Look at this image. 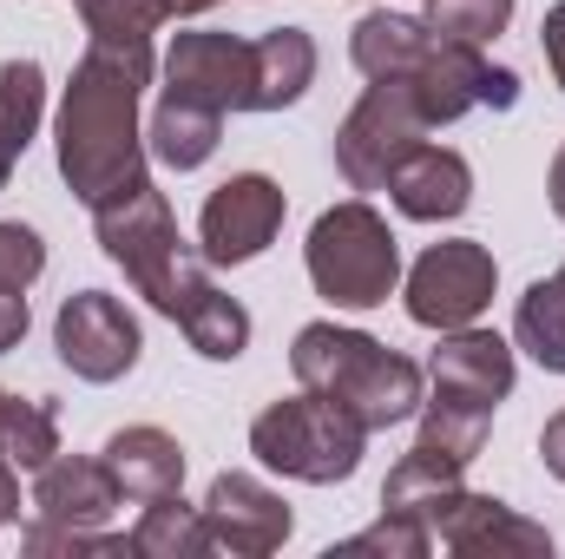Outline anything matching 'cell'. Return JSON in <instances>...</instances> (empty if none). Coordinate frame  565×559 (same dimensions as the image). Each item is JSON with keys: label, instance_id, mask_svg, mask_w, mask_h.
<instances>
[{"label": "cell", "instance_id": "obj_1", "mask_svg": "<svg viewBox=\"0 0 565 559\" xmlns=\"http://www.w3.org/2000/svg\"><path fill=\"white\" fill-rule=\"evenodd\" d=\"M151 86V73H139L126 53L113 46H86L66 99H60V126H53V151H60V178L66 191L99 211L126 191H139L145 178V133H139V93Z\"/></svg>", "mask_w": 565, "mask_h": 559}, {"label": "cell", "instance_id": "obj_2", "mask_svg": "<svg viewBox=\"0 0 565 559\" xmlns=\"http://www.w3.org/2000/svg\"><path fill=\"white\" fill-rule=\"evenodd\" d=\"M289 369L302 389L342 402L369 434L395 428V421L422 415V369L408 356H395L388 342L342 329V323H302L289 342Z\"/></svg>", "mask_w": 565, "mask_h": 559}, {"label": "cell", "instance_id": "obj_3", "mask_svg": "<svg viewBox=\"0 0 565 559\" xmlns=\"http://www.w3.org/2000/svg\"><path fill=\"white\" fill-rule=\"evenodd\" d=\"M93 231H99L106 257L132 277V289H139L158 316H171V323H184L217 289L211 271H204V251H191L178 238V218H171V204H164V191L151 178H145L139 191L99 204L93 211Z\"/></svg>", "mask_w": 565, "mask_h": 559}, {"label": "cell", "instance_id": "obj_4", "mask_svg": "<svg viewBox=\"0 0 565 559\" xmlns=\"http://www.w3.org/2000/svg\"><path fill=\"white\" fill-rule=\"evenodd\" d=\"M302 264H309L316 296H329L335 309H375L402 283V244H395L388 218L369 198H349V204H329L309 224Z\"/></svg>", "mask_w": 565, "mask_h": 559}, {"label": "cell", "instance_id": "obj_5", "mask_svg": "<svg viewBox=\"0 0 565 559\" xmlns=\"http://www.w3.org/2000/svg\"><path fill=\"white\" fill-rule=\"evenodd\" d=\"M362 447H369V428L349 415L342 402L302 389L289 402H270L264 415L250 421V454L289 474V481H309V487H335L362 467Z\"/></svg>", "mask_w": 565, "mask_h": 559}, {"label": "cell", "instance_id": "obj_6", "mask_svg": "<svg viewBox=\"0 0 565 559\" xmlns=\"http://www.w3.org/2000/svg\"><path fill=\"white\" fill-rule=\"evenodd\" d=\"M422 99L408 80H369V93L349 106V119L335 126V171L349 178V191H388L395 165L427 139Z\"/></svg>", "mask_w": 565, "mask_h": 559}, {"label": "cell", "instance_id": "obj_7", "mask_svg": "<svg viewBox=\"0 0 565 559\" xmlns=\"http://www.w3.org/2000/svg\"><path fill=\"white\" fill-rule=\"evenodd\" d=\"M493 283H500V264L487 244L473 238H447V244H427L408 271V316L422 329H467L487 316L493 303Z\"/></svg>", "mask_w": 565, "mask_h": 559}, {"label": "cell", "instance_id": "obj_8", "mask_svg": "<svg viewBox=\"0 0 565 559\" xmlns=\"http://www.w3.org/2000/svg\"><path fill=\"white\" fill-rule=\"evenodd\" d=\"M282 211H289V198H282L277 178H264V171L224 178L204 198V211H198V251H204V264H250V257H264L282 231Z\"/></svg>", "mask_w": 565, "mask_h": 559}, {"label": "cell", "instance_id": "obj_9", "mask_svg": "<svg viewBox=\"0 0 565 559\" xmlns=\"http://www.w3.org/2000/svg\"><path fill=\"white\" fill-rule=\"evenodd\" d=\"M53 349H60V362H66L79 382H119V376L139 362L145 336H139V316H132L119 296L79 289V296H66L60 316H53Z\"/></svg>", "mask_w": 565, "mask_h": 559}, {"label": "cell", "instance_id": "obj_10", "mask_svg": "<svg viewBox=\"0 0 565 559\" xmlns=\"http://www.w3.org/2000/svg\"><path fill=\"white\" fill-rule=\"evenodd\" d=\"M427 534L460 559H487V553L493 559H546L553 553V534H546L540 520L513 514V507L493 500V494H467V487H454V494L427 514Z\"/></svg>", "mask_w": 565, "mask_h": 559}, {"label": "cell", "instance_id": "obj_11", "mask_svg": "<svg viewBox=\"0 0 565 559\" xmlns=\"http://www.w3.org/2000/svg\"><path fill=\"white\" fill-rule=\"evenodd\" d=\"M158 73L171 99L211 113H250V40L237 33H178Z\"/></svg>", "mask_w": 565, "mask_h": 559}, {"label": "cell", "instance_id": "obj_12", "mask_svg": "<svg viewBox=\"0 0 565 559\" xmlns=\"http://www.w3.org/2000/svg\"><path fill=\"white\" fill-rule=\"evenodd\" d=\"M204 527H211V553L231 559H264L289 540V507L277 487H264L257 474H217L204 494Z\"/></svg>", "mask_w": 565, "mask_h": 559}, {"label": "cell", "instance_id": "obj_13", "mask_svg": "<svg viewBox=\"0 0 565 559\" xmlns=\"http://www.w3.org/2000/svg\"><path fill=\"white\" fill-rule=\"evenodd\" d=\"M427 376H434V395L447 402H473V409H500L513 395V342H500L493 329H440L434 356H427Z\"/></svg>", "mask_w": 565, "mask_h": 559}, {"label": "cell", "instance_id": "obj_14", "mask_svg": "<svg viewBox=\"0 0 565 559\" xmlns=\"http://www.w3.org/2000/svg\"><path fill=\"white\" fill-rule=\"evenodd\" d=\"M119 507H126V487L106 467V454H53L33 474V514L53 527H106Z\"/></svg>", "mask_w": 565, "mask_h": 559}, {"label": "cell", "instance_id": "obj_15", "mask_svg": "<svg viewBox=\"0 0 565 559\" xmlns=\"http://www.w3.org/2000/svg\"><path fill=\"white\" fill-rule=\"evenodd\" d=\"M388 198H395V211L415 218V224H447V218H460V211L473 204V171H467L460 151L422 139L402 165H395Z\"/></svg>", "mask_w": 565, "mask_h": 559}, {"label": "cell", "instance_id": "obj_16", "mask_svg": "<svg viewBox=\"0 0 565 559\" xmlns=\"http://www.w3.org/2000/svg\"><path fill=\"white\" fill-rule=\"evenodd\" d=\"M316 80V40L302 27H270L250 40V113H282Z\"/></svg>", "mask_w": 565, "mask_h": 559}, {"label": "cell", "instance_id": "obj_17", "mask_svg": "<svg viewBox=\"0 0 565 559\" xmlns=\"http://www.w3.org/2000/svg\"><path fill=\"white\" fill-rule=\"evenodd\" d=\"M106 467L119 474V487H126V500H158V494H178L184 487V447H178V434H164V428H119L113 441H106Z\"/></svg>", "mask_w": 565, "mask_h": 559}, {"label": "cell", "instance_id": "obj_18", "mask_svg": "<svg viewBox=\"0 0 565 559\" xmlns=\"http://www.w3.org/2000/svg\"><path fill=\"white\" fill-rule=\"evenodd\" d=\"M434 46V27L415 13H362L349 33V60L362 80H408Z\"/></svg>", "mask_w": 565, "mask_h": 559}, {"label": "cell", "instance_id": "obj_19", "mask_svg": "<svg viewBox=\"0 0 565 559\" xmlns=\"http://www.w3.org/2000/svg\"><path fill=\"white\" fill-rule=\"evenodd\" d=\"M217 139H224V113L158 93V106H151V119H145V151H151L158 165H171V171H198V165L217 151Z\"/></svg>", "mask_w": 565, "mask_h": 559}, {"label": "cell", "instance_id": "obj_20", "mask_svg": "<svg viewBox=\"0 0 565 559\" xmlns=\"http://www.w3.org/2000/svg\"><path fill=\"white\" fill-rule=\"evenodd\" d=\"M79 20H86V46H113V53H126L139 73H158L151 33L171 20L164 0H79Z\"/></svg>", "mask_w": 565, "mask_h": 559}, {"label": "cell", "instance_id": "obj_21", "mask_svg": "<svg viewBox=\"0 0 565 559\" xmlns=\"http://www.w3.org/2000/svg\"><path fill=\"white\" fill-rule=\"evenodd\" d=\"M132 553L139 559H204L211 553L204 507H191L184 494H158V500H145L139 527H132Z\"/></svg>", "mask_w": 565, "mask_h": 559}, {"label": "cell", "instance_id": "obj_22", "mask_svg": "<svg viewBox=\"0 0 565 559\" xmlns=\"http://www.w3.org/2000/svg\"><path fill=\"white\" fill-rule=\"evenodd\" d=\"M460 474H467V461H454V454H440V447H427L415 441L395 467H388V487H382V507H395V514H434L454 487H460Z\"/></svg>", "mask_w": 565, "mask_h": 559}, {"label": "cell", "instance_id": "obj_23", "mask_svg": "<svg viewBox=\"0 0 565 559\" xmlns=\"http://www.w3.org/2000/svg\"><path fill=\"white\" fill-rule=\"evenodd\" d=\"M0 454L20 474H40L60 454V421H53V409L33 402V395H20V389H0Z\"/></svg>", "mask_w": 565, "mask_h": 559}, {"label": "cell", "instance_id": "obj_24", "mask_svg": "<svg viewBox=\"0 0 565 559\" xmlns=\"http://www.w3.org/2000/svg\"><path fill=\"white\" fill-rule=\"evenodd\" d=\"M513 342L546 369V376H565V289L559 277H540L520 309H513Z\"/></svg>", "mask_w": 565, "mask_h": 559}, {"label": "cell", "instance_id": "obj_25", "mask_svg": "<svg viewBox=\"0 0 565 559\" xmlns=\"http://www.w3.org/2000/svg\"><path fill=\"white\" fill-rule=\"evenodd\" d=\"M178 329H184V342H191L204 362H237V356L250 349V309H244L237 296H224V289H211Z\"/></svg>", "mask_w": 565, "mask_h": 559}, {"label": "cell", "instance_id": "obj_26", "mask_svg": "<svg viewBox=\"0 0 565 559\" xmlns=\"http://www.w3.org/2000/svg\"><path fill=\"white\" fill-rule=\"evenodd\" d=\"M487 428L493 409H473V402H447V395H422V441L454 454V461H473L487 447Z\"/></svg>", "mask_w": 565, "mask_h": 559}, {"label": "cell", "instance_id": "obj_27", "mask_svg": "<svg viewBox=\"0 0 565 559\" xmlns=\"http://www.w3.org/2000/svg\"><path fill=\"white\" fill-rule=\"evenodd\" d=\"M427 547H434V534H427L422 514H395V507H382L375 527L335 540L329 559H362V553H375V559H427Z\"/></svg>", "mask_w": 565, "mask_h": 559}, {"label": "cell", "instance_id": "obj_28", "mask_svg": "<svg viewBox=\"0 0 565 559\" xmlns=\"http://www.w3.org/2000/svg\"><path fill=\"white\" fill-rule=\"evenodd\" d=\"M40 113H46V73H40V60H7L0 66V126L13 133L20 151L40 133Z\"/></svg>", "mask_w": 565, "mask_h": 559}, {"label": "cell", "instance_id": "obj_29", "mask_svg": "<svg viewBox=\"0 0 565 559\" xmlns=\"http://www.w3.org/2000/svg\"><path fill=\"white\" fill-rule=\"evenodd\" d=\"M422 20L434 27V33H447V40L487 46L493 33H507V20H513V0H427Z\"/></svg>", "mask_w": 565, "mask_h": 559}, {"label": "cell", "instance_id": "obj_30", "mask_svg": "<svg viewBox=\"0 0 565 559\" xmlns=\"http://www.w3.org/2000/svg\"><path fill=\"white\" fill-rule=\"evenodd\" d=\"M40 271H46L40 231H33V224H0V283L26 289V283H40Z\"/></svg>", "mask_w": 565, "mask_h": 559}, {"label": "cell", "instance_id": "obj_31", "mask_svg": "<svg viewBox=\"0 0 565 559\" xmlns=\"http://www.w3.org/2000/svg\"><path fill=\"white\" fill-rule=\"evenodd\" d=\"M20 336H26V289L0 283V356H7Z\"/></svg>", "mask_w": 565, "mask_h": 559}, {"label": "cell", "instance_id": "obj_32", "mask_svg": "<svg viewBox=\"0 0 565 559\" xmlns=\"http://www.w3.org/2000/svg\"><path fill=\"white\" fill-rule=\"evenodd\" d=\"M540 46H546L553 80L565 86V0H559V7H546V20H540Z\"/></svg>", "mask_w": 565, "mask_h": 559}, {"label": "cell", "instance_id": "obj_33", "mask_svg": "<svg viewBox=\"0 0 565 559\" xmlns=\"http://www.w3.org/2000/svg\"><path fill=\"white\" fill-rule=\"evenodd\" d=\"M540 461H546L553 481H565V409L546 421V434H540Z\"/></svg>", "mask_w": 565, "mask_h": 559}, {"label": "cell", "instance_id": "obj_34", "mask_svg": "<svg viewBox=\"0 0 565 559\" xmlns=\"http://www.w3.org/2000/svg\"><path fill=\"white\" fill-rule=\"evenodd\" d=\"M546 198H553V211H559V224H565V145L553 151V171H546Z\"/></svg>", "mask_w": 565, "mask_h": 559}, {"label": "cell", "instance_id": "obj_35", "mask_svg": "<svg viewBox=\"0 0 565 559\" xmlns=\"http://www.w3.org/2000/svg\"><path fill=\"white\" fill-rule=\"evenodd\" d=\"M7 520H20V481L13 474H0V527Z\"/></svg>", "mask_w": 565, "mask_h": 559}, {"label": "cell", "instance_id": "obj_36", "mask_svg": "<svg viewBox=\"0 0 565 559\" xmlns=\"http://www.w3.org/2000/svg\"><path fill=\"white\" fill-rule=\"evenodd\" d=\"M13 158H20V145H13V133L0 126V191H7V178H13Z\"/></svg>", "mask_w": 565, "mask_h": 559}, {"label": "cell", "instance_id": "obj_37", "mask_svg": "<svg viewBox=\"0 0 565 559\" xmlns=\"http://www.w3.org/2000/svg\"><path fill=\"white\" fill-rule=\"evenodd\" d=\"M211 7H217V0H164L171 20H191V13H211Z\"/></svg>", "mask_w": 565, "mask_h": 559}, {"label": "cell", "instance_id": "obj_38", "mask_svg": "<svg viewBox=\"0 0 565 559\" xmlns=\"http://www.w3.org/2000/svg\"><path fill=\"white\" fill-rule=\"evenodd\" d=\"M0 474H20V467H13V461H7V454H0Z\"/></svg>", "mask_w": 565, "mask_h": 559}, {"label": "cell", "instance_id": "obj_39", "mask_svg": "<svg viewBox=\"0 0 565 559\" xmlns=\"http://www.w3.org/2000/svg\"><path fill=\"white\" fill-rule=\"evenodd\" d=\"M559 289H565V264H559Z\"/></svg>", "mask_w": 565, "mask_h": 559}]
</instances>
